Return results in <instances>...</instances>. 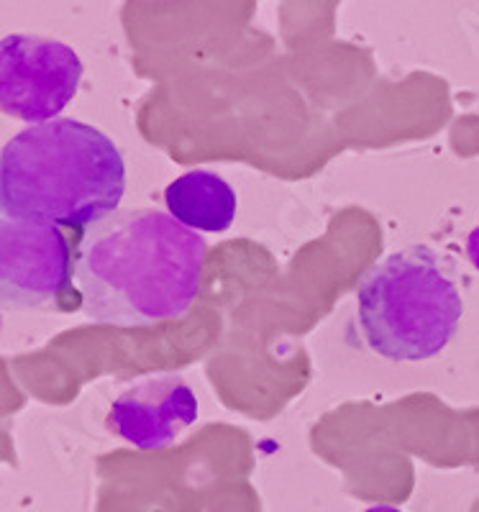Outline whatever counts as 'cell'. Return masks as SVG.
<instances>
[{
    "label": "cell",
    "instance_id": "cell-4",
    "mask_svg": "<svg viewBox=\"0 0 479 512\" xmlns=\"http://www.w3.org/2000/svg\"><path fill=\"white\" fill-rule=\"evenodd\" d=\"M75 259L57 223L0 221V297L6 308L59 310L70 303Z\"/></svg>",
    "mask_w": 479,
    "mask_h": 512
},
{
    "label": "cell",
    "instance_id": "cell-5",
    "mask_svg": "<svg viewBox=\"0 0 479 512\" xmlns=\"http://www.w3.org/2000/svg\"><path fill=\"white\" fill-rule=\"evenodd\" d=\"M82 62L65 41L8 34L0 41V108L31 126L59 118L75 100Z\"/></svg>",
    "mask_w": 479,
    "mask_h": 512
},
{
    "label": "cell",
    "instance_id": "cell-8",
    "mask_svg": "<svg viewBox=\"0 0 479 512\" xmlns=\"http://www.w3.org/2000/svg\"><path fill=\"white\" fill-rule=\"evenodd\" d=\"M467 256H469V262H472V267L479 272V226L474 228L472 233H469V239H467Z\"/></svg>",
    "mask_w": 479,
    "mask_h": 512
},
{
    "label": "cell",
    "instance_id": "cell-2",
    "mask_svg": "<svg viewBox=\"0 0 479 512\" xmlns=\"http://www.w3.org/2000/svg\"><path fill=\"white\" fill-rule=\"evenodd\" d=\"M126 195V164L100 128L54 118L24 128L0 154V210L67 228L95 226Z\"/></svg>",
    "mask_w": 479,
    "mask_h": 512
},
{
    "label": "cell",
    "instance_id": "cell-7",
    "mask_svg": "<svg viewBox=\"0 0 479 512\" xmlns=\"http://www.w3.org/2000/svg\"><path fill=\"white\" fill-rule=\"evenodd\" d=\"M167 213L193 231L223 233L239 213L236 190L211 169H190L164 190Z\"/></svg>",
    "mask_w": 479,
    "mask_h": 512
},
{
    "label": "cell",
    "instance_id": "cell-1",
    "mask_svg": "<svg viewBox=\"0 0 479 512\" xmlns=\"http://www.w3.org/2000/svg\"><path fill=\"white\" fill-rule=\"evenodd\" d=\"M205 251L203 236L164 210H116L77 244L82 313L121 328L182 318L200 292Z\"/></svg>",
    "mask_w": 479,
    "mask_h": 512
},
{
    "label": "cell",
    "instance_id": "cell-6",
    "mask_svg": "<svg viewBox=\"0 0 479 512\" xmlns=\"http://www.w3.org/2000/svg\"><path fill=\"white\" fill-rule=\"evenodd\" d=\"M198 395L182 374L141 377L111 402L106 425L141 451L170 448L198 423Z\"/></svg>",
    "mask_w": 479,
    "mask_h": 512
},
{
    "label": "cell",
    "instance_id": "cell-3",
    "mask_svg": "<svg viewBox=\"0 0 479 512\" xmlns=\"http://www.w3.org/2000/svg\"><path fill=\"white\" fill-rule=\"evenodd\" d=\"M359 323L369 349L392 361H426L459 331L462 292L431 246L392 251L357 287Z\"/></svg>",
    "mask_w": 479,
    "mask_h": 512
},
{
    "label": "cell",
    "instance_id": "cell-9",
    "mask_svg": "<svg viewBox=\"0 0 479 512\" xmlns=\"http://www.w3.org/2000/svg\"><path fill=\"white\" fill-rule=\"evenodd\" d=\"M364 512H403V510H398V507H392V505H377V507H369V510Z\"/></svg>",
    "mask_w": 479,
    "mask_h": 512
}]
</instances>
